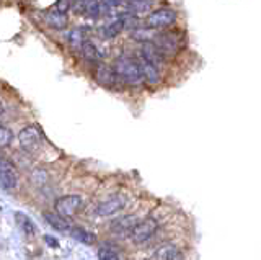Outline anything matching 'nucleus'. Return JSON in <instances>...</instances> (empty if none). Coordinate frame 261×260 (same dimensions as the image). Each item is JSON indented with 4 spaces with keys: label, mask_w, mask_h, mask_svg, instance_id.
Masks as SVG:
<instances>
[{
    "label": "nucleus",
    "mask_w": 261,
    "mask_h": 260,
    "mask_svg": "<svg viewBox=\"0 0 261 260\" xmlns=\"http://www.w3.org/2000/svg\"><path fill=\"white\" fill-rule=\"evenodd\" d=\"M84 15L90 20H96L100 18L101 15V4L98 0H85V12Z\"/></svg>",
    "instance_id": "obj_22"
},
{
    "label": "nucleus",
    "mask_w": 261,
    "mask_h": 260,
    "mask_svg": "<svg viewBox=\"0 0 261 260\" xmlns=\"http://www.w3.org/2000/svg\"><path fill=\"white\" fill-rule=\"evenodd\" d=\"M139 66H141V70H142V77L147 84H150V85H155V84H159L160 82V69L159 67H155L153 64L150 62H147L145 59H142L141 56H139Z\"/></svg>",
    "instance_id": "obj_14"
},
{
    "label": "nucleus",
    "mask_w": 261,
    "mask_h": 260,
    "mask_svg": "<svg viewBox=\"0 0 261 260\" xmlns=\"http://www.w3.org/2000/svg\"><path fill=\"white\" fill-rule=\"evenodd\" d=\"M178 15L173 9L165 7V9H159L155 12H150L149 17L145 20V27L152 28V30H159V28H168L176 21Z\"/></svg>",
    "instance_id": "obj_3"
},
{
    "label": "nucleus",
    "mask_w": 261,
    "mask_h": 260,
    "mask_svg": "<svg viewBox=\"0 0 261 260\" xmlns=\"http://www.w3.org/2000/svg\"><path fill=\"white\" fill-rule=\"evenodd\" d=\"M70 235L77 242L85 244V246H92V244H95V241H96V235L93 232L84 229V227H72V229H70Z\"/></svg>",
    "instance_id": "obj_20"
},
{
    "label": "nucleus",
    "mask_w": 261,
    "mask_h": 260,
    "mask_svg": "<svg viewBox=\"0 0 261 260\" xmlns=\"http://www.w3.org/2000/svg\"><path fill=\"white\" fill-rule=\"evenodd\" d=\"M139 219L136 215H126V216H119L110 224V231L114 235H119V238H126L130 235V232L134 231V227L139 224Z\"/></svg>",
    "instance_id": "obj_6"
},
{
    "label": "nucleus",
    "mask_w": 261,
    "mask_h": 260,
    "mask_svg": "<svg viewBox=\"0 0 261 260\" xmlns=\"http://www.w3.org/2000/svg\"><path fill=\"white\" fill-rule=\"evenodd\" d=\"M44 23L53 30H64L69 25V15L59 10H49L44 13Z\"/></svg>",
    "instance_id": "obj_13"
},
{
    "label": "nucleus",
    "mask_w": 261,
    "mask_h": 260,
    "mask_svg": "<svg viewBox=\"0 0 261 260\" xmlns=\"http://www.w3.org/2000/svg\"><path fill=\"white\" fill-rule=\"evenodd\" d=\"M13 218H15L16 226L20 227L23 234H27V235H35L36 234V224L28 215L21 213V211H16V213L13 215Z\"/></svg>",
    "instance_id": "obj_17"
},
{
    "label": "nucleus",
    "mask_w": 261,
    "mask_h": 260,
    "mask_svg": "<svg viewBox=\"0 0 261 260\" xmlns=\"http://www.w3.org/2000/svg\"><path fill=\"white\" fill-rule=\"evenodd\" d=\"M2 113H4V105L0 103V115H2Z\"/></svg>",
    "instance_id": "obj_28"
},
{
    "label": "nucleus",
    "mask_w": 261,
    "mask_h": 260,
    "mask_svg": "<svg viewBox=\"0 0 261 260\" xmlns=\"http://www.w3.org/2000/svg\"><path fill=\"white\" fill-rule=\"evenodd\" d=\"M13 141V133L12 129H8L7 126H0V149L8 148Z\"/></svg>",
    "instance_id": "obj_25"
},
{
    "label": "nucleus",
    "mask_w": 261,
    "mask_h": 260,
    "mask_svg": "<svg viewBox=\"0 0 261 260\" xmlns=\"http://www.w3.org/2000/svg\"><path fill=\"white\" fill-rule=\"evenodd\" d=\"M84 206V200H82L80 195H65V197H61L56 201V213L61 215L64 218H72L75 216L79 211Z\"/></svg>",
    "instance_id": "obj_4"
},
{
    "label": "nucleus",
    "mask_w": 261,
    "mask_h": 260,
    "mask_svg": "<svg viewBox=\"0 0 261 260\" xmlns=\"http://www.w3.org/2000/svg\"><path fill=\"white\" fill-rule=\"evenodd\" d=\"M98 260H121L118 252L111 249L110 246H101L98 250Z\"/></svg>",
    "instance_id": "obj_24"
},
{
    "label": "nucleus",
    "mask_w": 261,
    "mask_h": 260,
    "mask_svg": "<svg viewBox=\"0 0 261 260\" xmlns=\"http://www.w3.org/2000/svg\"><path fill=\"white\" fill-rule=\"evenodd\" d=\"M67 39L72 48H75V50H80L82 46H84V43L87 41L85 39V30L82 28H73L70 33L67 35Z\"/></svg>",
    "instance_id": "obj_23"
},
{
    "label": "nucleus",
    "mask_w": 261,
    "mask_h": 260,
    "mask_svg": "<svg viewBox=\"0 0 261 260\" xmlns=\"http://www.w3.org/2000/svg\"><path fill=\"white\" fill-rule=\"evenodd\" d=\"M18 183V174L12 160L5 156H0V186L4 190H13Z\"/></svg>",
    "instance_id": "obj_5"
},
{
    "label": "nucleus",
    "mask_w": 261,
    "mask_h": 260,
    "mask_svg": "<svg viewBox=\"0 0 261 260\" xmlns=\"http://www.w3.org/2000/svg\"><path fill=\"white\" fill-rule=\"evenodd\" d=\"M130 36H133L134 41L145 44V43H153V39H155V36H157V33H155L152 28H147V27L141 28V27H139V28L133 30Z\"/></svg>",
    "instance_id": "obj_21"
},
{
    "label": "nucleus",
    "mask_w": 261,
    "mask_h": 260,
    "mask_svg": "<svg viewBox=\"0 0 261 260\" xmlns=\"http://www.w3.org/2000/svg\"><path fill=\"white\" fill-rule=\"evenodd\" d=\"M95 79L96 82L106 87V88H114L118 85V82H121V80L118 79L116 72H114L113 67L106 66V64H98L96 69H95Z\"/></svg>",
    "instance_id": "obj_9"
},
{
    "label": "nucleus",
    "mask_w": 261,
    "mask_h": 260,
    "mask_svg": "<svg viewBox=\"0 0 261 260\" xmlns=\"http://www.w3.org/2000/svg\"><path fill=\"white\" fill-rule=\"evenodd\" d=\"M18 143H20V146L24 151H35L39 146V143H41L39 128L35 126V125L23 128L20 131V134H18Z\"/></svg>",
    "instance_id": "obj_8"
},
{
    "label": "nucleus",
    "mask_w": 261,
    "mask_h": 260,
    "mask_svg": "<svg viewBox=\"0 0 261 260\" xmlns=\"http://www.w3.org/2000/svg\"><path fill=\"white\" fill-rule=\"evenodd\" d=\"M101 13L110 17H124L127 15V2L126 0H100Z\"/></svg>",
    "instance_id": "obj_12"
},
{
    "label": "nucleus",
    "mask_w": 261,
    "mask_h": 260,
    "mask_svg": "<svg viewBox=\"0 0 261 260\" xmlns=\"http://www.w3.org/2000/svg\"><path fill=\"white\" fill-rule=\"evenodd\" d=\"M44 219L47 221V224L56 231H62V232L69 231L70 232V229H72V226L69 223V218H64L61 215H57L56 211H53V213H44Z\"/></svg>",
    "instance_id": "obj_15"
},
{
    "label": "nucleus",
    "mask_w": 261,
    "mask_h": 260,
    "mask_svg": "<svg viewBox=\"0 0 261 260\" xmlns=\"http://www.w3.org/2000/svg\"><path fill=\"white\" fill-rule=\"evenodd\" d=\"M159 219H155L153 216H147L139 221V224L134 227V231L130 232L129 238L134 244H144L153 238L155 232L159 231Z\"/></svg>",
    "instance_id": "obj_2"
},
{
    "label": "nucleus",
    "mask_w": 261,
    "mask_h": 260,
    "mask_svg": "<svg viewBox=\"0 0 261 260\" xmlns=\"http://www.w3.org/2000/svg\"><path fill=\"white\" fill-rule=\"evenodd\" d=\"M44 241L49 244V246H51V247H54V249H57V247H59V241H57V239H53V235H44Z\"/></svg>",
    "instance_id": "obj_27"
},
{
    "label": "nucleus",
    "mask_w": 261,
    "mask_h": 260,
    "mask_svg": "<svg viewBox=\"0 0 261 260\" xmlns=\"http://www.w3.org/2000/svg\"><path fill=\"white\" fill-rule=\"evenodd\" d=\"M69 9H72V2H70V0H57L56 10H59L62 13H67Z\"/></svg>",
    "instance_id": "obj_26"
},
{
    "label": "nucleus",
    "mask_w": 261,
    "mask_h": 260,
    "mask_svg": "<svg viewBox=\"0 0 261 260\" xmlns=\"http://www.w3.org/2000/svg\"><path fill=\"white\" fill-rule=\"evenodd\" d=\"M139 56H141L142 59H145L147 62L153 64V66L159 67V69H160L162 64L165 62V58H167V56L163 54L153 43H145V44H142V50H141V54H139Z\"/></svg>",
    "instance_id": "obj_11"
},
{
    "label": "nucleus",
    "mask_w": 261,
    "mask_h": 260,
    "mask_svg": "<svg viewBox=\"0 0 261 260\" xmlns=\"http://www.w3.org/2000/svg\"><path fill=\"white\" fill-rule=\"evenodd\" d=\"M153 260H183V250L173 242H165L155 249Z\"/></svg>",
    "instance_id": "obj_10"
},
{
    "label": "nucleus",
    "mask_w": 261,
    "mask_h": 260,
    "mask_svg": "<svg viewBox=\"0 0 261 260\" xmlns=\"http://www.w3.org/2000/svg\"><path fill=\"white\" fill-rule=\"evenodd\" d=\"M126 206V198L122 195H113L106 200L100 201L96 206V215L98 216H111L119 213L121 209H124Z\"/></svg>",
    "instance_id": "obj_7"
},
{
    "label": "nucleus",
    "mask_w": 261,
    "mask_h": 260,
    "mask_svg": "<svg viewBox=\"0 0 261 260\" xmlns=\"http://www.w3.org/2000/svg\"><path fill=\"white\" fill-rule=\"evenodd\" d=\"M122 30H124V21H122V18H116L111 23H108V25L100 28V36L103 39H113V38H116Z\"/></svg>",
    "instance_id": "obj_19"
},
{
    "label": "nucleus",
    "mask_w": 261,
    "mask_h": 260,
    "mask_svg": "<svg viewBox=\"0 0 261 260\" xmlns=\"http://www.w3.org/2000/svg\"><path fill=\"white\" fill-rule=\"evenodd\" d=\"M113 69L121 82L127 85H139L144 82L139 61L130 58V56H119V58H116L113 64Z\"/></svg>",
    "instance_id": "obj_1"
},
{
    "label": "nucleus",
    "mask_w": 261,
    "mask_h": 260,
    "mask_svg": "<svg viewBox=\"0 0 261 260\" xmlns=\"http://www.w3.org/2000/svg\"><path fill=\"white\" fill-rule=\"evenodd\" d=\"M155 0H129L127 2V15H134V17H139V15H145L152 10Z\"/></svg>",
    "instance_id": "obj_16"
},
{
    "label": "nucleus",
    "mask_w": 261,
    "mask_h": 260,
    "mask_svg": "<svg viewBox=\"0 0 261 260\" xmlns=\"http://www.w3.org/2000/svg\"><path fill=\"white\" fill-rule=\"evenodd\" d=\"M80 53H82V58H84L87 62L95 64V66H98L100 61H101V54H100L98 48L92 41H85L84 46L80 48Z\"/></svg>",
    "instance_id": "obj_18"
}]
</instances>
